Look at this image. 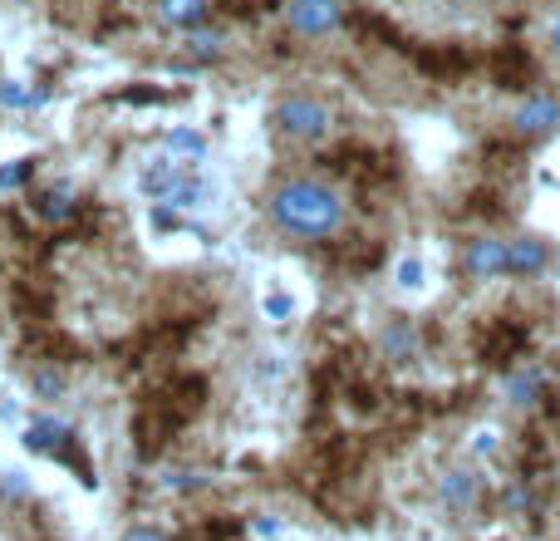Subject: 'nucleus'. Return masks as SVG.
<instances>
[{
    "instance_id": "1",
    "label": "nucleus",
    "mask_w": 560,
    "mask_h": 541,
    "mask_svg": "<svg viewBox=\"0 0 560 541\" xmlns=\"http://www.w3.org/2000/svg\"><path fill=\"white\" fill-rule=\"evenodd\" d=\"M266 212H271V222L285 237H300V241H325L344 227V197H339V187H330L320 178L276 182L271 197H266Z\"/></svg>"
},
{
    "instance_id": "2",
    "label": "nucleus",
    "mask_w": 560,
    "mask_h": 541,
    "mask_svg": "<svg viewBox=\"0 0 560 541\" xmlns=\"http://www.w3.org/2000/svg\"><path fill=\"white\" fill-rule=\"evenodd\" d=\"M271 123H276L280 138H290V143H320L335 128V114H330V104H320L310 94H285L271 109Z\"/></svg>"
},
{
    "instance_id": "3",
    "label": "nucleus",
    "mask_w": 560,
    "mask_h": 541,
    "mask_svg": "<svg viewBox=\"0 0 560 541\" xmlns=\"http://www.w3.org/2000/svg\"><path fill=\"white\" fill-rule=\"evenodd\" d=\"M285 25L305 40H320L344 25V0H285Z\"/></svg>"
},
{
    "instance_id": "4",
    "label": "nucleus",
    "mask_w": 560,
    "mask_h": 541,
    "mask_svg": "<svg viewBox=\"0 0 560 541\" xmlns=\"http://www.w3.org/2000/svg\"><path fill=\"white\" fill-rule=\"evenodd\" d=\"M462 276L477 281V286H487V281H497V276H511V271H506V241L492 237V232L472 237L462 246Z\"/></svg>"
},
{
    "instance_id": "5",
    "label": "nucleus",
    "mask_w": 560,
    "mask_h": 541,
    "mask_svg": "<svg viewBox=\"0 0 560 541\" xmlns=\"http://www.w3.org/2000/svg\"><path fill=\"white\" fill-rule=\"evenodd\" d=\"M511 123H516L521 138H551L560 128V99L556 94H526V99L516 104Z\"/></svg>"
},
{
    "instance_id": "6",
    "label": "nucleus",
    "mask_w": 560,
    "mask_h": 541,
    "mask_svg": "<svg viewBox=\"0 0 560 541\" xmlns=\"http://www.w3.org/2000/svg\"><path fill=\"white\" fill-rule=\"evenodd\" d=\"M25 453H40V458H59L69 443H74V428L59 419V414H35V419L25 423Z\"/></svg>"
},
{
    "instance_id": "7",
    "label": "nucleus",
    "mask_w": 560,
    "mask_h": 541,
    "mask_svg": "<svg viewBox=\"0 0 560 541\" xmlns=\"http://www.w3.org/2000/svg\"><path fill=\"white\" fill-rule=\"evenodd\" d=\"M546 364H536V360H521L516 369H506V379H502V394H506V404H516V409H531V404H541L546 399Z\"/></svg>"
},
{
    "instance_id": "8",
    "label": "nucleus",
    "mask_w": 560,
    "mask_h": 541,
    "mask_svg": "<svg viewBox=\"0 0 560 541\" xmlns=\"http://www.w3.org/2000/svg\"><path fill=\"white\" fill-rule=\"evenodd\" d=\"M551 266V246L541 237H516V241H506V271L511 276H541Z\"/></svg>"
},
{
    "instance_id": "9",
    "label": "nucleus",
    "mask_w": 560,
    "mask_h": 541,
    "mask_svg": "<svg viewBox=\"0 0 560 541\" xmlns=\"http://www.w3.org/2000/svg\"><path fill=\"white\" fill-rule=\"evenodd\" d=\"M153 15L172 25V30H197V25H207V15H212V0H153Z\"/></svg>"
},
{
    "instance_id": "10",
    "label": "nucleus",
    "mask_w": 560,
    "mask_h": 541,
    "mask_svg": "<svg viewBox=\"0 0 560 541\" xmlns=\"http://www.w3.org/2000/svg\"><path fill=\"white\" fill-rule=\"evenodd\" d=\"M477 492H482V478H477L472 468H448L443 482H438V497L448 502L452 512H467V507L477 502Z\"/></svg>"
},
{
    "instance_id": "11",
    "label": "nucleus",
    "mask_w": 560,
    "mask_h": 541,
    "mask_svg": "<svg viewBox=\"0 0 560 541\" xmlns=\"http://www.w3.org/2000/svg\"><path fill=\"white\" fill-rule=\"evenodd\" d=\"M379 350H384V360H393V364L418 360V330H413V320H389V325L379 330Z\"/></svg>"
},
{
    "instance_id": "12",
    "label": "nucleus",
    "mask_w": 560,
    "mask_h": 541,
    "mask_svg": "<svg viewBox=\"0 0 560 541\" xmlns=\"http://www.w3.org/2000/svg\"><path fill=\"white\" fill-rule=\"evenodd\" d=\"M35 217L40 222H50V227H59V222H69L74 217V187L69 182H55V187H45V192H35Z\"/></svg>"
},
{
    "instance_id": "13",
    "label": "nucleus",
    "mask_w": 560,
    "mask_h": 541,
    "mask_svg": "<svg viewBox=\"0 0 560 541\" xmlns=\"http://www.w3.org/2000/svg\"><path fill=\"white\" fill-rule=\"evenodd\" d=\"M492 74H497V84L502 89H526V79H531V60H526V50H516V45H506L492 55Z\"/></svg>"
},
{
    "instance_id": "14",
    "label": "nucleus",
    "mask_w": 560,
    "mask_h": 541,
    "mask_svg": "<svg viewBox=\"0 0 560 541\" xmlns=\"http://www.w3.org/2000/svg\"><path fill=\"white\" fill-rule=\"evenodd\" d=\"M182 50H187V60L192 64H212V60H222L226 35L222 30H212V25H197V30L182 35Z\"/></svg>"
},
{
    "instance_id": "15",
    "label": "nucleus",
    "mask_w": 560,
    "mask_h": 541,
    "mask_svg": "<svg viewBox=\"0 0 560 541\" xmlns=\"http://www.w3.org/2000/svg\"><path fill=\"white\" fill-rule=\"evenodd\" d=\"M163 148H168L172 158H187L192 168H197V163H207V153H212V143H207L197 128H168Z\"/></svg>"
},
{
    "instance_id": "16",
    "label": "nucleus",
    "mask_w": 560,
    "mask_h": 541,
    "mask_svg": "<svg viewBox=\"0 0 560 541\" xmlns=\"http://www.w3.org/2000/svg\"><path fill=\"white\" fill-rule=\"evenodd\" d=\"M526 345V330L521 325H511V320H502V325H492V340H487V360L492 364H506L516 350Z\"/></svg>"
},
{
    "instance_id": "17",
    "label": "nucleus",
    "mask_w": 560,
    "mask_h": 541,
    "mask_svg": "<svg viewBox=\"0 0 560 541\" xmlns=\"http://www.w3.org/2000/svg\"><path fill=\"white\" fill-rule=\"evenodd\" d=\"M207 197H212V187H207V182L182 173V182L172 187V197L163 202V207H172V212H197V207H207Z\"/></svg>"
},
{
    "instance_id": "18",
    "label": "nucleus",
    "mask_w": 560,
    "mask_h": 541,
    "mask_svg": "<svg viewBox=\"0 0 560 541\" xmlns=\"http://www.w3.org/2000/svg\"><path fill=\"white\" fill-rule=\"evenodd\" d=\"M64 389H69L64 369H55V364H35V369H30V394H35V399L55 404V399H64Z\"/></svg>"
},
{
    "instance_id": "19",
    "label": "nucleus",
    "mask_w": 560,
    "mask_h": 541,
    "mask_svg": "<svg viewBox=\"0 0 560 541\" xmlns=\"http://www.w3.org/2000/svg\"><path fill=\"white\" fill-rule=\"evenodd\" d=\"M45 99H50V89H25L20 79L0 84V109H40Z\"/></svg>"
},
{
    "instance_id": "20",
    "label": "nucleus",
    "mask_w": 560,
    "mask_h": 541,
    "mask_svg": "<svg viewBox=\"0 0 560 541\" xmlns=\"http://www.w3.org/2000/svg\"><path fill=\"white\" fill-rule=\"evenodd\" d=\"M158 487H163V492H202L207 478H202L197 468H168V473H158Z\"/></svg>"
},
{
    "instance_id": "21",
    "label": "nucleus",
    "mask_w": 560,
    "mask_h": 541,
    "mask_svg": "<svg viewBox=\"0 0 560 541\" xmlns=\"http://www.w3.org/2000/svg\"><path fill=\"white\" fill-rule=\"evenodd\" d=\"M261 315L276 320V325H285V320L295 315V296H290V291H266V296H261Z\"/></svg>"
},
{
    "instance_id": "22",
    "label": "nucleus",
    "mask_w": 560,
    "mask_h": 541,
    "mask_svg": "<svg viewBox=\"0 0 560 541\" xmlns=\"http://www.w3.org/2000/svg\"><path fill=\"white\" fill-rule=\"evenodd\" d=\"M423 276H428V271H423V261H418V256H403V261L393 266L398 291H418V286H423Z\"/></svg>"
},
{
    "instance_id": "23",
    "label": "nucleus",
    "mask_w": 560,
    "mask_h": 541,
    "mask_svg": "<svg viewBox=\"0 0 560 541\" xmlns=\"http://www.w3.org/2000/svg\"><path fill=\"white\" fill-rule=\"evenodd\" d=\"M30 163H35V158H15V163H5V168H0V192H15L20 182L30 178Z\"/></svg>"
},
{
    "instance_id": "24",
    "label": "nucleus",
    "mask_w": 560,
    "mask_h": 541,
    "mask_svg": "<svg viewBox=\"0 0 560 541\" xmlns=\"http://www.w3.org/2000/svg\"><path fill=\"white\" fill-rule=\"evenodd\" d=\"M423 64H428L433 74H462V69H467V55H423Z\"/></svg>"
},
{
    "instance_id": "25",
    "label": "nucleus",
    "mask_w": 560,
    "mask_h": 541,
    "mask_svg": "<svg viewBox=\"0 0 560 541\" xmlns=\"http://www.w3.org/2000/svg\"><path fill=\"white\" fill-rule=\"evenodd\" d=\"M531 502H536V492H531V487H526V482H516V487H511V492H506V512H511V517H516V512H526V507H531Z\"/></svg>"
},
{
    "instance_id": "26",
    "label": "nucleus",
    "mask_w": 560,
    "mask_h": 541,
    "mask_svg": "<svg viewBox=\"0 0 560 541\" xmlns=\"http://www.w3.org/2000/svg\"><path fill=\"white\" fill-rule=\"evenodd\" d=\"M0 492H5V497H30V482H25V473L5 468V473H0Z\"/></svg>"
},
{
    "instance_id": "27",
    "label": "nucleus",
    "mask_w": 560,
    "mask_h": 541,
    "mask_svg": "<svg viewBox=\"0 0 560 541\" xmlns=\"http://www.w3.org/2000/svg\"><path fill=\"white\" fill-rule=\"evenodd\" d=\"M472 453H477V458H492V453H497V428H477V433H472Z\"/></svg>"
},
{
    "instance_id": "28",
    "label": "nucleus",
    "mask_w": 560,
    "mask_h": 541,
    "mask_svg": "<svg viewBox=\"0 0 560 541\" xmlns=\"http://www.w3.org/2000/svg\"><path fill=\"white\" fill-rule=\"evenodd\" d=\"M123 541H168V532H163V527H133Z\"/></svg>"
},
{
    "instance_id": "29",
    "label": "nucleus",
    "mask_w": 560,
    "mask_h": 541,
    "mask_svg": "<svg viewBox=\"0 0 560 541\" xmlns=\"http://www.w3.org/2000/svg\"><path fill=\"white\" fill-rule=\"evenodd\" d=\"M256 537H280V522L276 517H256Z\"/></svg>"
},
{
    "instance_id": "30",
    "label": "nucleus",
    "mask_w": 560,
    "mask_h": 541,
    "mask_svg": "<svg viewBox=\"0 0 560 541\" xmlns=\"http://www.w3.org/2000/svg\"><path fill=\"white\" fill-rule=\"evenodd\" d=\"M546 35H551V50H556V55H560V15H556V20H551V30H546Z\"/></svg>"
},
{
    "instance_id": "31",
    "label": "nucleus",
    "mask_w": 560,
    "mask_h": 541,
    "mask_svg": "<svg viewBox=\"0 0 560 541\" xmlns=\"http://www.w3.org/2000/svg\"><path fill=\"white\" fill-rule=\"evenodd\" d=\"M0 419H5V423L15 419V404H0Z\"/></svg>"
}]
</instances>
